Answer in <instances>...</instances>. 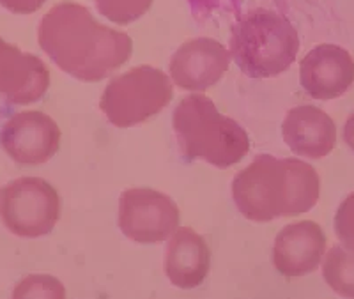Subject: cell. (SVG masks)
I'll return each instance as SVG.
<instances>
[{"label": "cell", "instance_id": "obj_1", "mask_svg": "<svg viewBox=\"0 0 354 299\" xmlns=\"http://www.w3.org/2000/svg\"><path fill=\"white\" fill-rule=\"evenodd\" d=\"M37 41L64 73L82 81H101L124 66L133 52L128 34L101 25L77 2L50 9L39 23Z\"/></svg>", "mask_w": 354, "mask_h": 299}, {"label": "cell", "instance_id": "obj_2", "mask_svg": "<svg viewBox=\"0 0 354 299\" xmlns=\"http://www.w3.org/2000/svg\"><path fill=\"white\" fill-rule=\"evenodd\" d=\"M319 197V174L296 158L261 154L232 181L234 204L252 222L303 215L317 204Z\"/></svg>", "mask_w": 354, "mask_h": 299}, {"label": "cell", "instance_id": "obj_3", "mask_svg": "<svg viewBox=\"0 0 354 299\" xmlns=\"http://www.w3.org/2000/svg\"><path fill=\"white\" fill-rule=\"evenodd\" d=\"M172 122L188 160H204L218 168H229L250 151V137L243 126L218 112L213 99L202 94L183 97L174 110Z\"/></svg>", "mask_w": 354, "mask_h": 299}, {"label": "cell", "instance_id": "obj_4", "mask_svg": "<svg viewBox=\"0 0 354 299\" xmlns=\"http://www.w3.org/2000/svg\"><path fill=\"white\" fill-rule=\"evenodd\" d=\"M299 52V36L286 17L255 9L232 27L230 53L250 78H271L290 68Z\"/></svg>", "mask_w": 354, "mask_h": 299}, {"label": "cell", "instance_id": "obj_5", "mask_svg": "<svg viewBox=\"0 0 354 299\" xmlns=\"http://www.w3.org/2000/svg\"><path fill=\"white\" fill-rule=\"evenodd\" d=\"M172 96V84L161 69L138 66L106 85L100 108L113 126L131 128L158 115Z\"/></svg>", "mask_w": 354, "mask_h": 299}, {"label": "cell", "instance_id": "obj_6", "mask_svg": "<svg viewBox=\"0 0 354 299\" xmlns=\"http://www.w3.org/2000/svg\"><path fill=\"white\" fill-rule=\"evenodd\" d=\"M0 216L6 229L15 235L41 238L50 234L59 222L61 198L44 179H15L4 188Z\"/></svg>", "mask_w": 354, "mask_h": 299}, {"label": "cell", "instance_id": "obj_7", "mask_svg": "<svg viewBox=\"0 0 354 299\" xmlns=\"http://www.w3.org/2000/svg\"><path fill=\"white\" fill-rule=\"evenodd\" d=\"M181 213L169 195L149 188H131L119 200V226L128 239L156 244L177 231Z\"/></svg>", "mask_w": 354, "mask_h": 299}, {"label": "cell", "instance_id": "obj_8", "mask_svg": "<svg viewBox=\"0 0 354 299\" xmlns=\"http://www.w3.org/2000/svg\"><path fill=\"white\" fill-rule=\"evenodd\" d=\"M0 146L12 162L41 165L55 156L61 146V130L43 112L15 113L0 131Z\"/></svg>", "mask_w": 354, "mask_h": 299}, {"label": "cell", "instance_id": "obj_9", "mask_svg": "<svg viewBox=\"0 0 354 299\" xmlns=\"http://www.w3.org/2000/svg\"><path fill=\"white\" fill-rule=\"evenodd\" d=\"M230 66V53L220 41L197 37L186 41L170 61V77L185 90H205L223 78Z\"/></svg>", "mask_w": 354, "mask_h": 299}, {"label": "cell", "instance_id": "obj_10", "mask_svg": "<svg viewBox=\"0 0 354 299\" xmlns=\"http://www.w3.org/2000/svg\"><path fill=\"white\" fill-rule=\"evenodd\" d=\"M301 87L314 99H335L351 89L354 61L347 50L337 45H319L299 64Z\"/></svg>", "mask_w": 354, "mask_h": 299}, {"label": "cell", "instance_id": "obj_11", "mask_svg": "<svg viewBox=\"0 0 354 299\" xmlns=\"http://www.w3.org/2000/svg\"><path fill=\"white\" fill-rule=\"evenodd\" d=\"M50 87V71L39 57L0 37V96L11 105L39 102Z\"/></svg>", "mask_w": 354, "mask_h": 299}, {"label": "cell", "instance_id": "obj_12", "mask_svg": "<svg viewBox=\"0 0 354 299\" xmlns=\"http://www.w3.org/2000/svg\"><path fill=\"white\" fill-rule=\"evenodd\" d=\"M326 250V235L315 222L292 223L278 232L273 244V266L289 278L315 271Z\"/></svg>", "mask_w": 354, "mask_h": 299}, {"label": "cell", "instance_id": "obj_13", "mask_svg": "<svg viewBox=\"0 0 354 299\" xmlns=\"http://www.w3.org/2000/svg\"><path fill=\"white\" fill-rule=\"evenodd\" d=\"M282 137L294 154L324 158L337 144V126L324 110L314 105L290 108L282 122Z\"/></svg>", "mask_w": 354, "mask_h": 299}, {"label": "cell", "instance_id": "obj_14", "mask_svg": "<svg viewBox=\"0 0 354 299\" xmlns=\"http://www.w3.org/2000/svg\"><path fill=\"white\" fill-rule=\"evenodd\" d=\"M211 267V250L201 234L183 226L174 232L165 259V271L179 289H195L205 280Z\"/></svg>", "mask_w": 354, "mask_h": 299}, {"label": "cell", "instance_id": "obj_15", "mask_svg": "<svg viewBox=\"0 0 354 299\" xmlns=\"http://www.w3.org/2000/svg\"><path fill=\"white\" fill-rule=\"evenodd\" d=\"M322 276L337 294L354 298V251L333 247L326 255Z\"/></svg>", "mask_w": 354, "mask_h": 299}, {"label": "cell", "instance_id": "obj_16", "mask_svg": "<svg viewBox=\"0 0 354 299\" xmlns=\"http://www.w3.org/2000/svg\"><path fill=\"white\" fill-rule=\"evenodd\" d=\"M153 0H96L97 11L117 25H128L149 11Z\"/></svg>", "mask_w": 354, "mask_h": 299}, {"label": "cell", "instance_id": "obj_17", "mask_svg": "<svg viewBox=\"0 0 354 299\" xmlns=\"http://www.w3.org/2000/svg\"><path fill=\"white\" fill-rule=\"evenodd\" d=\"M20 296H43V298H64L66 291L61 282L53 276H28L15 291V298Z\"/></svg>", "mask_w": 354, "mask_h": 299}, {"label": "cell", "instance_id": "obj_18", "mask_svg": "<svg viewBox=\"0 0 354 299\" xmlns=\"http://www.w3.org/2000/svg\"><path fill=\"white\" fill-rule=\"evenodd\" d=\"M335 232L347 250L354 251V191L338 206L335 215Z\"/></svg>", "mask_w": 354, "mask_h": 299}, {"label": "cell", "instance_id": "obj_19", "mask_svg": "<svg viewBox=\"0 0 354 299\" xmlns=\"http://www.w3.org/2000/svg\"><path fill=\"white\" fill-rule=\"evenodd\" d=\"M189 8L197 18L209 17L211 12L223 8L225 4H232L236 0H188Z\"/></svg>", "mask_w": 354, "mask_h": 299}, {"label": "cell", "instance_id": "obj_20", "mask_svg": "<svg viewBox=\"0 0 354 299\" xmlns=\"http://www.w3.org/2000/svg\"><path fill=\"white\" fill-rule=\"evenodd\" d=\"M44 2L46 0H0V6L17 15H30L36 12Z\"/></svg>", "mask_w": 354, "mask_h": 299}, {"label": "cell", "instance_id": "obj_21", "mask_svg": "<svg viewBox=\"0 0 354 299\" xmlns=\"http://www.w3.org/2000/svg\"><path fill=\"white\" fill-rule=\"evenodd\" d=\"M344 140L354 151V112L351 113V117L347 119L346 126H344Z\"/></svg>", "mask_w": 354, "mask_h": 299}]
</instances>
